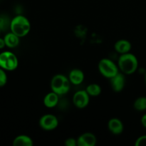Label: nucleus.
<instances>
[{"label":"nucleus","mask_w":146,"mask_h":146,"mask_svg":"<svg viewBox=\"0 0 146 146\" xmlns=\"http://www.w3.org/2000/svg\"><path fill=\"white\" fill-rule=\"evenodd\" d=\"M68 78L71 84L78 86L84 82L85 76H84V73L81 69L74 68L69 72Z\"/></svg>","instance_id":"11"},{"label":"nucleus","mask_w":146,"mask_h":146,"mask_svg":"<svg viewBox=\"0 0 146 146\" xmlns=\"http://www.w3.org/2000/svg\"><path fill=\"white\" fill-rule=\"evenodd\" d=\"M135 146H146V135H141L136 139L135 142Z\"/></svg>","instance_id":"20"},{"label":"nucleus","mask_w":146,"mask_h":146,"mask_svg":"<svg viewBox=\"0 0 146 146\" xmlns=\"http://www.w3.org/2000/svg\"><path fill=\"white\" fill-rule=\"evenodd\" d=\"M73 104L79 109H83L88 106L90 102V96L86 90L76 91L73 96Z\"/></svg>","instance_id":"7"},{"label":"nucleus","mask_w":146,"mask_h":146,"mask_svg":"<svg viewBox=\"0 0 146 146\" xmlns=\"http://www.w3.org/2000/svg\"><path fill=\"white\" fill-rule=\"evenodd\" d=\"M11 21L5 15H0V29L1 31H5L9 27Z\"/></svg>","instance_id":"18"},{"label":"nucleus","mask_w":146,"mask_h":146,"mask_svg":"<svg viewBox=\"0 0 146 146\" xmlns=\"http://www.w3.org/2000/svg\"><path fill=\"white\" fill-rule=\"evenodd\" d=\"M98 68L100 74L105 78L109 79L113 78L119 72L118 65H116L112 60L107 58L100 60Z\"/></svg>","instance_id":"4"},{"label":"nucleus","mask_w":146,"mask_h":146,"mask_svg":"<svg viewBox=\"0 0 146 146\" xmlns=\"http://www.w3.org/2000/svg\"><path fill=\"white\" fill-rule=\"evenodd\" d=\"M33 145V140L27 135H18L13 141L14 146H32Z\"/></svg>","instance_id":"15"},{"label":"nucleus","mask_w":146,"mask_h":146,"mask_svg":"<svg viewBox=\"0 0 146 146\" xmlns=\"http://www.w3.org/2000/svg\"><path fill=\"white\" fill-rule=\"evenodd\" d=\"M7 82V75L5 72V70L0 67V87H2L6 85Z\"/></svg>","instance_id":"19"},{"label":"nucleus","mask_w":146,"mask_h":146,"mask_svg":"<svg viewBox=\"0 0 146 146\" xmlns=\"http://www.w3.org/2000/svg\"><path fill=\"white\" fill-rule=\"evenodd\" d=\"M20 37H19L18 36L16 35L15 34H14L13 32H9L4 36V39L5 41L6 46L9 47V48H15V47L18 46L19 44Z\"/></svg>","instance_id":"14"},{"label":"nucleus","mask_w":146,"mask_h":146,"mask_svg":"<svg viewBox=\"0 0 146 146\" xmlns=\"http://www.w3.org/2000/svg\"><path fill=\"white\" fill-rule=\"evenodd\" d=\"M141 122L143 126L146 128V113L144 114V115L142 116V118H141Z\"/></svg>","instance_id":"22"},{"label":"nucleus","mask_w":146,"mask_h":146,"mask_svg":"<svg viewBox=\"0 0 146 146\" xmlns=\"http://www.w3.org/2000/svg\"><path fill=\"white\" fill-rule=\"evenodd\" d=\"M124 75L125 74H123L122 72H118L113 78H110L111 86L113 91L116 93H118L123 90L125 85V78Z\"/></svg>","instance_id":"8"},{"label":"nucleus","mask_w":146,"mask_h":146,"mask_svg":"<svg viewBox=\"0 0 146 146\" xmlns=\"http://www.w3.org/2000/svg\"><path fill=\"white\" fill-rule=\"evenodd\" d=\"M132 48L131 43L126 39H120L114 44V48L115 51L120 54L129 53Z\"/></svg>","instance_id":"13"},{"label":"nucleus","mask_w":146,"mask_h":146,"mask_svg":"<svg viewBox=\"0 0 146 146\" xmlns=\"http://www.w3.org/2000/svg\"><path fill=\"white\" fill-rule=\"evenodd\" d=\"M96 143V136L90 132L84 133L77 138V146H95Z\"/></svg>","instance_id":"9"},{"label":"nucleus","mask_w":146,"mask_h":146,"mask_svg":"<svg viewBox=\"0 0 146 146\" xmlns=\"http://www.w3.org/2000/svg\"><path fill=\"white\" fill-rule=\"evenodd\" d=\"M70 85L71 83L68 78L63 74H56L51 78V91L56 93L59 96L66 94L70 90Z\"/></svg>","instance_id":"3"},{"label":"nucleus","mask_w":146,"mask_h":146,"mask_svg":"<svg viewBox=\"0 0 146 146\" xmlns=\"http://www.w3.org/2000/svg\"><path fill=\"white\" fill-rule=\"evenodd\" d=\"M64 144L66 146H77V139L74 138H68L66 139Z\"/></svg>","instance_id":"21"},{"label":"nucleus","mask_w":146,"mask_h":146,"mask_svg":"<svg viewBox=\"0 0 146 146\" xmlns=\"http://www.w3.org/2000/svg\"><path fill=\"white\" fill-rule=\"evenodd\" d=\"M108 128L110 132L113 135H120L123 131V123L119 118H112L108 121Z\"/></svg>","instance_id":"10"},{"label":"nucleus","mask_w":146,"mask_h":146,"mask_svg":"<svg viewBox=\"0 0 146 146\" xmlns=\"http://www.w3.org/2000/svg\"><path fill=\"white\" fill-rule=\"evenodd\" d=\"M86 91L90 96V97H96L101 94L102 89L98 84H91L87 86Z\"/></svg>","instance_id":"16"},{"label":"nucleus","mask_w":146,"mask_h":146,"mask_svg":"<svg viewBox=\"0 0 146 146\" xmlns=\"http://www.w3.org/2000/svg\"><path fill=\"white\" fill-rule=\"evenodd\" d=\"M19 61L17 56L11 51H3L0 54V67L5 71H14L17 69Z\"/></svg>","instance_id":"5"},{"label":"nucleus","mask_w":146,"mask_h":146,"mask_svg":"<svg viewBox=\"0 0 146 146\" xmlns=\"http://www.w3.org/2000/svg\"><path fill=\"white\" fill-rule=\"evenodd\" d=\"M133 108L138 111H146V97L141 96L135 100Z\"/></svg>","instance_id":"17"},{"label":"nucleus","mask_w":146,"mask_h":146,"mask_svg":"<svg viewBox=\"0 0 146 146\" xmlns=\"http://www.w3.org/2000/svg\"><path fill=\"white\" fill-rule=\"evenodd\" d=\"M118 66L123 74L131 75L138 69V58L134 54L130 52L121 54L118 60Z\"/></svg>","instance_id":"1"},{"label":"nucleus","mask_w":146,"mask_h":146,"mask_svg":"<svg viewBox=\"0 0 146 146\" xmlns=\"http://www.w3.org/2000/svg\"><path fill=\"white\" fill-rule=\"evenodd\" d=\"M1 29H0V33H1Z\"/></svg>","instance_id":"25"},{"label":"nucleus","mask_w":146,"mask_h":146,"mask_svg":"<svg viewBox=\"0 0 146 146\" xmlns=\"http://www.w3.org/2000/svg\"><path fill=\"white\" fill-rule=\"evenodd\" d=\"M43 103L45 107L48 108H55L59 104V95L51 91L44 96Z\"/></svg>","instance_id":"12"},{"label":"nucleus","mask_w":146,"mask_h":146,"mask_svg":"<svg viewBox=\"0 0 146 146\" xmlns=\"http://www.w3.org/2000/svg\"><path fill=\"white\" fill-rule=\"evenodd\" d=\"M6 46L5 41H4V39L2 38H0V49L4 48Z\"/></svg>","instance_id":"23"},{"label":"nucleus","mask_w":146,"mask_h":146,"mask_svg":"<svg viewBox=\"0 0 146 146\" xmlns=\"http://www.w3.org/2000/svg\"><path fill=\"white\" fill-rule=\"evenodd\" d=\"M10 30L20 38L26 36L31 30L29 20L23 15L16 16L11 20Z\"/></svg>","instance_id":"2"},{"label":"nucleus","mask_w":146,"mask_h":146,"mask_svg":"<svg viewBox=\"0 0 146 146\" xmlns=\"http://www.w3.org/2000/svg\"><path fill=\"white\" fill-rule=\"evenodd\" d=\"M38 125L44 131H54L58 127V120L57 117L53 114H45L40 118Z\"/></svg>","instance_id":"6"},{"label":"nucleus","mask_w":146,"mask_h":146,"mask_svg":"<svg viewBox=\"0 0 146 146\" xmlns=\"http://www.w3.org/2000/svg\"><path fill=\"white\" fill-rule=\"evenodd\" d=\"M145 85H146V72L145 74Z\"/></svg>","instance_id":"24"}]
</instances>
